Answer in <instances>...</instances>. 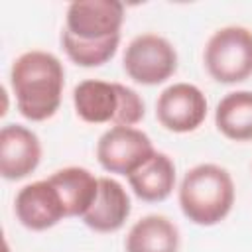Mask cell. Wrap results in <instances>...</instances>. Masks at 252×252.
<instances>
[{
    "label": "cell",
    "instance_id": "cell-1",
    "mask_svg": "<svg viewBox=\"0 0 252 252\" xmlns=\"http://www.w3.org/2000/svg\"><path fill=\"white\" fill-rule=\"evenodd\" d=\"M10 87L18 112L32 122H43L61 106L65 87L63 63L49 51H26L12 63Z\"/></svg>",
    "mask_w": 252,
    "mask_h": 252
},
{
    "label": "cell",
    "instance_id": "cell-2",
    "mask_svg": "<svg viewBox=\"0 0 252 252\" xmlns=\"http://www.w3.org/2000/svg\"><path fill=\"white\" fill-rule=\"evenodd\" d=\"M177 197L183 215L193 224L213 226L228 217L236 191L224 167L217 163H199L183 175Z\"/></svg>",
    "mask_w": 252,
    "mask_h": 252
},
{
    "label": "cell",
    "instance_id": "cell-3",
    "mask_svg": "<svg viewBox=\"0 0 252 252\" xmlns=\"http://www.w3.org/2000/svg\"><path fill=\"white\" fill-rule=\"evenodd\" d=\"M209 75L222 85H236L252 77V30L224 26L217 30L203 51Z\"/></svg>",
    "mask_w": 252,
    "mask_h": 252
},
{
    "label": "cell",
    "instance_id": "cell-4",
    "mask_svg": "<svg viewBox=\"0 0 252 252\" xmlns=\"http://www.w3.org/2000/svg\"><path fill=\"white\" fill-rule=\"evenodd\" d=\"M122 67L134 83L154 87L165 83L177 71V51L163 35L140 33L128 43Z\"/></svg>",
    "mask_w": 252,
    "mask_h": 252
},
{
    "label": "cell",
    "instance_id": "cell-5",
    "mask_svg": "<svg viewBox=\"0 0 252 252\" xmlns=\"http://www.w3.org/2000/svg\"><path fill=\"white\" fill-rule=\"evenodd\" d=\"M156 152L150 136L136 126H112L96 142V159L102 169L126 177Z\"/></svg>",
    "mask_w": 252,
    "mask_h": 252
},
{
    "label": "cell",
    "instance_id": "cell-6",
    "mask_svg": "<svg viewBox=\"0 0 252 252\" xmlns=\"http://www.w3.org/2000/svg\"><path fill=\"white\" fill-rule=\"evenodd\" d=\"M158 122L175 134L197 130L207 118V98L197 85L173 83L156 100Z\"/></svg>",
    "mask_w": 252,
    "mask_h": 252
},
{
    "label": "cell",
    "instance_id": "cell-7",
    "mask_svg": "<svg viewBox=\"0 0 252 252\" xmlns=\"http://www.w3.org/2000/svg\"><path fill=\"white\" fill-rule=\"evenodd\" d=\"M122 22L124 4L118 0H75L65 14V30L91 41L120 35Z\"/></svg>",
    "mask_w": 252,
    "mask_h": 252
},
{
    "label": "cell",
    "instance_id": "cell-8",
    "mask_svg": "<svg viewBox=\"0 0 252 252\" xmlns=\"http://www.w3.org/2000/svg\"><path fill=\"white\" fill-rule=\"evenodd\" d=\"M14 213L20 224L30 230H47L67 217L61 197L49 179L24 185L14 199Z\"/></svg>",
    "mask_w": 252,
    "mask_h": 252
},
{
    "label": "cell",
    "instance_id": "cell-9",
    "mask_svg": "<svg viewBox=\"0 0 252 252\" xmlns=\"http://www.w3.org/2000/svg\"><path fill=\"white\" fill-rule=\"evenodd\" d=\"M41 161V142L37 134L22 124H6L0 130V175L20 181L33 173Z\"/></svg>",
    "mask_w": 252,
    "mask_h": 252
},
{
    "label": "cell",
    "instance_id": "cell-10",
    "mask_svg": "<svg viewBox=\"0 0 252 252\" xmlns=\"http://www.w3.org/2000/svg\"><path fill=\"white\" fill-rule=\"evenodd\" d=\"M73 106L87 124H114L120 110V83L85 79L73 89Z\"/></svg>",
    "mask_w": 252,
    "mask_h": 252
},
{
    "label": "cell",
    "instance_id": "cell-11",
    "mask_svg": "<svg viewBox=\"0 0 252 252\" xmlns=\"http://www.w3.org/2000/svg\"><path fill=\"white\" fill-rule=\"evenodd\" d=\"M132 211L126 189L112 177H98V193L83 222L94 232H116L124 226Z\"/></svg>",
    "mask_w": 252,
    "mask_h": 252
},
{
    "label": "cell",
    "instance_id": "cell-12",
    "mask_svg": "<svg viewBox=\"0 0 252 252\" xmlns=\"http://www.w3.org/2000/svg\"><path fill=\"white\" fill-rule=\"evenodd\" d=\"M47 179L59 193L67 217L83 219L93 207L98 193V177H94V173H91L87 167L69 165L53 171Z\"/></svg>",
    "mask_w": 252,
    "mask_h": 252
},
{
    "label": "cell",
    "instance_id": "cell-13",
    "mask_svg": "<svg viewBox=\"0 0 252 252\" xmlns=\"http://www.w3.org/2000/svg\"><path fill=\"white\" fill-rule=\"evenodd\" d=\"M126 179L138 199L146 203H161L175 189V163L167 154L156 152Z\"/></svg>",
    "mask_w": 252,
    "mask_h": 252
},
{
    "label": "cell",
    "instance_id": "cell-14",
    "mask_svg": "<svg viewBox=\"0 0 252 252\" xmlns=\"http://www.w3.org/2000/svg\"><path fill=\"white\" fill-rule=\"evenodd\" d=\"M126 252H177L179 230L163 215H146L136 220L124 240Z\"/></svg>",
    "mask_w": 252,
    "mask_h": 252
},
{
    "label": "cell",
    "instance_id": "cell-15",
    "mask_svg": "<svg viewBox=\"0 0 252 252\" xmlns=\"http://www.w3.org/2000/svg\"><path fill=\"white\" fill-rule=\"evenodd\" d=\"M217 130L232 142L252 140V91H232L215 110Z\"/></svg>",
    "mask_w": 252,
    "mask_h": 252
},
{
    "label": "cell",
    "instance_id": "cell-16",
    "mask_svg": "<svg viewBox=\"0 0 252 252\" xmlns=\"http://www.w3.org/2000/svg\"><path fill=\"white\" fill-rule=\"evenodd\" d=\"M61 43H63V49H65L67 57L75 65H79V67H100L116 55L120 35L91 41V39L75 37L73 33L63 30L61 32Z\"/></svg>",
    "mask_w": 252,
    "mask_h": 252
}]
</instances>
